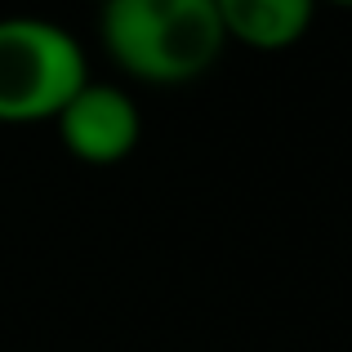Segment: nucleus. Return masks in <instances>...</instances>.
I'll return each mask as SVG.
<instances>
[{
  "instance_id": "39448f33",
  "label": "nucleus",
  "mask_w": 352,
  "mask_h": 352,
  "mask_svg": "<svg viewBox=\"0 0 352 352\" xmlns=\"http://www.w3.org/2000/svg\"><path fill=\"white\" fill-rule=\"evenodd\" d=\"M317 5H344V9H352V0H317Z\"/></svg>"
},
{
  "instance_id": "20e7f679",
  "label": "nucleus",
  "mask_w": 352,
  "mask_h": 352,
  "mask_svg": "<svg viewBox=\"0 0 352 352\" xmlns=\"http://www.w3.org/2000/svg\"><path fill=\"white\" fill-rule=\"evenodd\" d=\"M228 45H250L258 54L290 50L317 18V0H214Z\"/></svg>"
},
{
  "instance_id": "f03ea898",
  "label": "nucleus",
  "mask_w": 352,
  "mask_h": 352,
  "mask_svg": "<svg viewBox=\"0 0 352 352\" xmlns=\"http://www.w3.org/2000/svg\"><path fill=\"white\" fill-rule=\"evenodd\" d=\"M89 72V54L72 27L45 14H0V125L54 120Z\"/></svg>"
},
{
  "instance_id": "f257e3e1",
  "label": "nucleus",
  "mask_w": 352,
  "mask_h": 352,
  "mask_svg": "<svg viewBox=\"0 0 352 352\" xmlns=\"http://www.w3.org/2000/svg\"><path fill=\"white\" fill-rule=\"evenodd\" d=\"M103 54L143 85H188L228 50L214 0H103Z\"/></svg>"
},
{
  "instance_id": "7ed1b4c3",
  "label": "nucleus",
  "mask_w": 352,
  "mask_h": 352,
  "mask_svg": "<svg viewBox=\"0 0 352 352\" xmlns=\"http://www.w3.org/2000/svg\"><path fill=\"white\" fill-rule=\"evenodd\" d=\"M54 129H58L67 156L85 165H116L143 138V112H138V98L129 94V85L89 76L54 116Z\"/></svg>"
},
{
  "instance_id": "423d86ee",
  "label": "nucleus",
  "mask_w": 352,
  "mask_h": 352,
  "mask_svg": "<svg viewBox=\"0 0 352 352\" xmlns=\"http://www.w3.org/2000/svg\"><path fill=\"white\" fill-rule=\"evenodd\" d=\"M98 5H103V0H98Z\"/></svg>"
}]
</instances>
